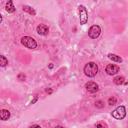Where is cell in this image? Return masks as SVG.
I'll return each instance as SVG.
<instances>
[{"label":"cell","mask_w":128,"mask_h":128,"mask_svg":"<svg viewBox=\"0 0 128 128\" xmlns=\"http://www.w3.org/2000/svg\"><path fill=\"white\" fill-rule=\"evenodd\" d=\"M84 73L88 77H94L98 73V66L95 62H88L84 66Z\"/></svg>","instance_id":"1"},{"label":"cell","mask_w":128,"mask_h":128,"mask_svg":"<svg viewBox=\"0 0 128 128\" xmlns=\"http://www.w3.org/2000/svg\"><path fill=\"white\" fill-rule=\"evenodd\" d=\"M21 44L28 49H35L37 47V42L34 38L30 36H24L21 38Z\"/></svg>","instance_id":"2"},{"label":"cell","mask_w":128,"mask_h":128,"mask_svg":"<svg viewBox=\"0 0 128 128\" xmlns=\"http://www.w3.org/2000/svg\"><path fill=\"white\" fill-rule=\"evenodd\" d=\"M111 115H112V117H114L115 119H118V120L124 119L125 116H126V108H125V106H123V105L118 106L116 109H114L111 112Z\"/></svg>","instance_id":"3"},{"label":"cell","mask_w":128,"mask_h":128,"mask_svg":"<svg viewBox=\"0 0 128 128\" xmlns=\"http://www.w3.org/2000/svg\"><path fill=\"white\" fill-rule=\"evenodd\" d=\"M78 11H79L80 24H81V25L86 24L87 21H88V13H87V10H86L85 6H83V5H79V7H78Z\"/></svg>","instance_id":"4"},{"label":"cell","mask_w":128,"mask_h":128,"mask_svg":"<svg viewBox=\"0 0 128 128\" xmlns=\"http://www.w3.org/2000/svg\"><path fill=\"white\" fill-rule=\"evenodd\" d=\"M101 34V28L99 25H92L88 30V36L92 39H96Z\"/></svg>","instance_id":"5"},{"label":"cell","mask_w":128,"mask_h":128,"mask_svg":"<svg viewBox=\"0 0 128 128\" xmlns=\"http://www.w3.org/2000/svg\"><path fill=\"white\" fill-rule=\"evenodd\" d=\"M85 88H86V90H87L88 92H90V93H95V92H97V91L99 90L98 84L95 83V82H93V81L87 82V83L85 84Z\"/></svg>","instance_id":"6"},{"label":"cell","mask_w":128,"mask_h":128,"mask_svg":"<svg viewBox=\"0 0 128 128\" xmlns=\"http://www.w3.org/2000/svg\"><path fill=\"white\" fill-rule=\"evenodd\" d=\"M105 71L108 75H115L119 72V66H117L115 64H108L106 66Z\"/></svg>","instance_id":"7"},{"label":"cell","mask_w":128,"mask_h":128,"mask_svg":"<svg viewBox=\"0 0 128 128\" xmlns=\"http://www.w3.org/2000/svg\"><path fill=\"white\" fill-rule=\"evenodd\" d=\"M36 31H37V33H38L39 35L46 36V35H48V33H49V28H48V26L45 25V24H39V25L37 26V28H36Z\"/></svg>","instance_id":"8"},{"label":"cell","mask_w":128,"mask_h":128,"mask_svg":"<svg viewBox=\"0 0 128 128\" xmlns=\"http://www.w3.org/2000/svg\"><path fill=\"white\" fill-rule=\"evenodd\" d=\"M10 118V112L6 109H2L0 110V120L2 121H6Z\"/></svg>","instance_id":"9"},{"label":"cell","mask_w":128,"mask_h":128,"mask_svg":"<svg viewBox=\"0 0 128 128\" xmlns=\"http://www.w3.org/2000/svg\"><path fill=\"white\" fill-rule=\"evenodd\" d=\"M5 10H6L8 13H13V12H15V7H14L13 2H12L11 0H10V1H8V2L6 3Z\"/></svg>","instance_id":"10"},{"label":"cell","mask_w":128,"mask_h":128,"mask_svg":"<svg viewBox=\"0 0 128 128\" xmlns=\"http://www.w3.org/2000/svg\"><path fill=\"white\" fill-rule=\"evenodd\" d=\"M108 58L114 62H118V63H121L122 62V58L116 54H112V53H109L108 54Z\"/></svg>","instance_id":"11"},{"label":"cell","mask_w":128,"mask_h":128,"mask_svg":"<svg viewBox=\"0 0 128 128\" xmlns=\"http://www.w3.org/2000/svg\"><path fill=\"white\" fill-rule=\"evenodd\" d=\"M22 9H23V11H25V12H28V13H29V14H31V15H36V12H35V10H34L32 7L28 6V5H24Z\"/></svg>","instance_id":"12"},{"label":"cell","mask_w":128,"mask_h":128,"mask_svg":"<svg viewBox=\"0 0 128 128\" xmlns=\"http://www.w3.org/2000/svg\"><path fill=\"white\" fill-rule=\"evenodd\" d=\"M113 81H114V83L116 85H121V84H123L125 82V78L123 76H116Z\"/></svg>","instance_id":"13"},{"label":"cell","mask_w":128,"mask_h":128,"mask_svg":"<svg viewBox=\"0 0 128 128\" xmlns=\"http://www.w3.org/2000/svg\"><path fill=\"white\" fill-rule=\"evenodd\" d=\"M7 64H8L7 58L5 56H3V55H0V66L1 67H5Z\"/></svg>","instance_id":"14"},{"label":"cell","mask_w":128,"mask_h":128,"mask_svg":"<svg viewBox=\"0 0 128 128\" xmlns=\"http://www.w3.org/2000/svg\"><path fill=\"white\" fill-rule=\"evenodd\" d=\"M116 103H117L116 97H110V98L108 99V104H109V105H115Z\"/></svg>","instance_id":"15"},{"label":"cell","mask_w":128,"mask_h":128,"mask_svg":"<svg viewBox=\"0 0 128 128\" xmlns=\"http://www.w3.org/2000/svg\"><path fill=\"white\" fill-rule=\"evenodd\" d=\"M95 106L98 107V108H102V107L104 106V102L101 101V100H98V101L95 102Z\"/></svg>","instance_id":"16"},{"label":"cell","mask_w":128,"mask_h":128,"mask_svg":"<svg viewBox=\"0 0 128 128\" xmlns=\"http://www.w3.org/2000/svg\"><path fill=\"white\" fill-rule=\"evenodd\" d=\"M26 78V76H25V74H23V73H20V74H18V79L19 80H21V81H23L24 79Z\"/></svg>","instance_id":"17"},{"label":"cell","mask_w":128,"mask_h":128,"mask_svg":"<svg viewBox=\"0 0 128 128\" xmlns=\"http://www.w3.org/2000/svg\"><path fill=\"white\" fill-rule=\"evenodd\" d=\"M96 128H105V127H104V126H103L102 124H100V123H98V124L96 125Z\"/></svg>","instance_id":"18"},{"label":"cell","mask_w":128,"mask_h":128,"mask_svg":"<svg viewBox=\"0 0 128 128\" xmlns=\"http://www.w3.org/2000/svg\"><path fill=\"white\" fill-rule=\"evenodd\" d=\"M30 128H41V127H40L39 125H37V124H35V125H32V126H31Z\"/></svg>","instance_id":"19"},{"label":"cell","mask_w":128,"mask_h":128,"mask_svg":"<svg viewBox=\"0 0 128 128\" xmlns=\"http://www.w3.org/2000/svg\"><path fill=\"white\" fill-rule=\"evenodd\" d=\"M46 91H47V93H49V94H50V93H52V90H51V89H49V90L47 89Z\"/></svg>","instance_id":"20"},{"label":"cell","mask_w":128,"mask_h":128,"mask_svg":"<svg viewBox=\"0 0 128 128\" xmlns=\"http://www.w3.org/2000/svg\"><path fill=\"white\" fill-rule=\"evenodd\" d=\"M54 128H64L63 126H60V125H58V126H56V127H54Z\"/></svg>","instance_id":"21"},{"label":"cell","mask_w":128,"mask_h":128,"mask_svg":"<svg viewBox=\"0 0 128 128\" xmlns=\"http://www.w3.org/2000/svg\"><path fill=\"white\" fill-rule=\"evenodd\" d=\"M1 22H2V15L0 14V23H1Z\"/></svg>","instance_id":"22"}]
</instances>
